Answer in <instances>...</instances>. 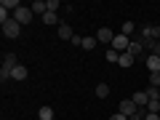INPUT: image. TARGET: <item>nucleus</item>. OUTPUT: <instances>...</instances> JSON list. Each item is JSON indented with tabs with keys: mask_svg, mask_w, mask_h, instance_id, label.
<instances>
[{
	"mask_svg": "<svg viewBox=\"0 0 160 120\" xmlns=\"http://www.w3.org/2000/svg\"><path fill=\"white\" fill-rule=\"evenodd\" d=\"M128 53H131L133 59H136V56H142V53H144V46L139 43V40H131V46H128Z\"/></svg>",
	"mask_w": 160,
	"mask_h": 120,
	"instance_id": "nucleus-11",
	"label": "nucleus"
},
{
	"mask_svg": "<svg viewBox=\"0 0 160 120\" xmlns=\"http://www.w3.org/2000/svg\"><path fill=\"white\" fill-rule=\"evenodd\" d=\"M136 109H139V107H136V102H133V99H123V102H120V109H118V112H123L128 120H131L133 115H136Z\"/></svg>",
	"mask_w": 160,
	"mask_h": 120,
	"instance_id": "nucleus-3",
	"label": "nucleus"
},
{
	"mask_svg": "<svg viewBox=\"0 0 160 120\" xmlns=\"http://www.w3.org/2000/svg\"><path fill=\"white\" fill-rule=\"evenodd\" d=\"M120 67H131V64H133V56H131V53H128V51H123V53H120Z\"/></svg>",
	"mask_w": 160,
	"mask_h": 120,
	"instance_id": "nucleus-17",
	"label": "nucleus"
},
{
	"mask_svg": "<svg viewBox=\"0 0 160 120\" xmlns=\"http://www.w3.org/2000/svg\"><path fill=\"white\" fill-rule=\"evenodd\" d=\"M8 19H11V13H8V11H6V8H0V22L6 24V22H8Z\"/></svg>",
	"mask_w": 160,
	"mask_h": 120,
	"instance_id": "nucleus-23",
	"label": "nucleus"
},
{
	"mask_svg": "<svg viewBox=\"0 0 160 120\" xmlns=\"http://www.w3.org/2000/svg\"><path fill=\"white\" fill-rule=\"evenodd\" d=\"M128 46H131V38H126V35H115V40H112V48L118 53H123V51H128Z\"/></svg>",
	"mask_w": 160,
	"mask_h": 120,
	"instance_id": "nucleus-4",
	"label": "nucleus"
},
{
	"mask_svg": "<svg viewBox=\"0 0 160 120\" xmlns=\"http://www.w3.org/2000/svg\"><path fill=\"white\" fill-rule=\"evenodd\" d=\"M104 59H107V62H109V64H118V62H120V53H118V51H115V48H112V46H109V51H107V53H104Z\"/></svg>",
	"mask_w": 160,
	"mask_h": 120,
	"instance_id": "nucleus-16",
	"label": "nucleus"
},
{
	"mask_svg": "<svg viewBox=\"0 0 160 120\" xmlns=\"http://www.w3.org/2000/svg\"><path fill=\"white\" fill-rule=\"evenodd\" d=\"M11 78H13V80H27V67H24V64L13 67V69H11Z\"/></svg>",
	"mask_w": 160,
	"mask_h": 120,
	"instance_id": "nucleus-13",
	"label": "nucleus"
},
{
	"mask_svg": "<svg viewBox=\"0 0 160 120\" xmlns=\"http://www.w3.org/2000/svg\"><path fill=\"white\" fill-rule=\"evenodd\" d=\"M13 67H19L16 53H6V56H3V69H13Z\"/></svg>",
	"mask_w": 160,
	"mask_h": 120,
	"instance_id": "nucleus-9",
	"label": "nucleus"
},
{
	"mask_svg": "<svg viewBox=\"0 0 160 120\" xmlns=\"http://www.w3.org/2000/svg\"><path fill=\"white\" fill-rule=\"evenodd\" d=\"M19 32H22V24H19L13 16L8 19L6 24H3V35H6V38H11V40H13V38H19Z\"/></svg>",
	"mask_w": 160,
	"mask_h": 120,
	"instance_id": "nucleus-2",
	"label": "nucleus"
},
{
	"mask_svg": "<svg viewBox=\"0 0 160 120\" xmlns=\"http://www.w3.org/2000/svg\"><path fill=\"white\" fill-rule=\"evenodd\" d=\"M149 86L160 88V72H149Z\"/></svg>",
	"mask_w": 160,
	"mask_h": 120,
	"instance_id": "nucleus-22",
	"label": "nucleus"
},
{
	"mask_svg": "<svg viewBox=\"0 0 160 120\" xmlns=\"http://www.w3.org/2000/svg\"><path fill=\"white\" fill-rule=\"evenodd\" d=\"M147 69L149 72H160V56L158 53H149L147 56Z\"/></svg>",
	"mask_w": 160,
	"mask_h": 120,
	"instance_id": "nucleus-8",
	"label": "nucleus"
},
{
	"mask_svg": "<svg viewBox=\"0 0 160 120\" xmlns=\"http://www.w3.org/2000/svg\"><path fill=\"white\" fill-rule=\"evenodd\" d=\"M93 93H96V99H107L109 96V86L107 83H99V86L93 88Z\"/></svg>",
	"mask_w": 160,
	"mask_h": 120,
	"instance_id": "nucleus-14",
	"label": "nucleus"
},
{
	"mask_svg": "<svg viewBox=\"0 0 160 120\" xmlns=\"http://www.w3.org/2000/svg\"><path fill=\"white\" fill-rule=\"evenodd\" d=\"M144 120H160V115H155V112H147V115H144Z\"/></svg>",
	"mask_w": 160,
	"mask_h": 120,
	"instance_id": "nucleus-26",
	"label": "nucleus"
},
{
	"mask_svg": "<svg viewBox=\"0 0 160 120\" xmlns=\"http://www.w3.org/2000/svg\"><path fill=\"white\" fill-rule=\"evenodd\" d=\"M133 102H136V107H147V104H149L147 91H136V93H133Z\"/></svg>",
	"mask_w": 160,
	"mask_h": 120,
	"instance_id": "nucleus-12",
	"label": "nucleus"
},
{
	"mask_svg": "<svg viewBox=\"0 0 160 120\" xmlns=\"http://www.w3.org/2000/svg\"><path fill=\"white\" fill-rule=\"evenodd\" d=\"M96 43H99L96 38H83V48H86V51H93V48H96Z\"/></svg>",
	"mask_w": 160,
	"mask_h": 120,
	"instance_id": "nucleus-20",
	"label": "nucleus"
},
{
	"mask_svg": "<svg viewBox=\"0 0 160 120\" xmlns=\"http://www.w3.org/2000/svg\"><path fill=\"white\" fill-rule=\"evenodd\" d=\"M139 38H147V40H160V27H152V24H147V27H142V35Z\"/></svg>",
	"mask_w": 160,
	"mask_h": 120,
	"instance_id": "nucleus-6",
	"label": "nucleus"
},
{
	"mask_svg": "<svg viewBox=\"0 0 160 120\" xmlns=\"http://www.w3.org/2000/svg\"><path fill=\"white\" fill-rule=\"evenodd\" d=\"M72 46H80V48H83V38H80V35H75V38H72Z\"/></svg>",
	"mask_w": 160,
	"mask_h": 120,
	"instance_id": "nucleus-24",
	"label": "nucleus"
},
{
	"mask_svg": "<svg viewBox=\"0 0 160 120\" xmlns=\"http://www.w3.org/2000/svg\"><path fill=\"white\" fill-rule=\"evenodd\" d=\"M109 120H128V118H126V115H123V112H115V115H112V118H109Z\"/></svg>",
	"mask_w": 160,
	"mask_h": 120,
	"instance_id": "nucleus-25",
	"label": "nucleus"
},
{
	"mask_svg": "<svg viewBox=\"0 0 160 120\" xmlns=\"http://www.w3.org/2000/svg\"><path fill=\"white\" fill-rule=\"evenodd\" d=\"M46 6H48V11H51V13H56L59 8H62V0H46Z\"/></svg>",
	"mask_w": 160,
	"mask_h": 120,
	"instance_id": "nucleus-21",
	"label": "nucleus"
},
{
	"mask_svg": "<svg viewBox=\"0 0 160 120\" xmlns=\"http://www.w3.org/2000/svg\"><path fill=\"white\" fill-rule=\"evenodd\" d=\"M147 112L160 115V99H149V104H147Z\"/></svg>",
	"mask_w": 160,
	"mask_h": 120,
	"instance_id": "nucleus-19",
	"label": "nucleus"
},
{
	"mask_svg": "<svg viewBox=\"0 0 160 120\" xmlns=\"http://www.w3.org/2000/svg\"><path fill=\"white\" fill-rule=\"evenodd\" d=\"M56 32H59V38H62V40H72V38H75V32L69 29V24H67V22H62V24H59V29H56Z\"/></svg>",
	"mask_w": 160,
	"mask_h": 120,
	"instance_id": "nucleus-7",
	"label": "nucleus"
},
{
	"mask_svg": "<svg viewBox=\"0 0 160 120\" xmlns=\"http://www.w3.org/2000/svg\"><path fill=\"white\" fill-rule=\"evenodd\" d=\"M133 29H136V27H133V22H123V27H120V35L131 38V35H133Z\"/></svg>",
	"mask_w": 160,
	"mask_h": 120,
	"instance_id": "nucleus-18",
	"label": "nucleus"
},
{
	"mask_svg": "<svg viewBox=\"0 0 160 120\" xmlns=\"http://www.w3.org/2000/svg\"><path fill=\"white\" fill-rule=\"evenodd\" d=\"M11 16H13V19H16V22L24 27V24H29V22H32V16H35V13H32V8H29V6H22V8H16V11H13Z\"/></svg>",
	"mask_w": 160,
	"mask_h": 120,
	"instance_id": "nucleus-1",
	"label": "nucleus"
},
{
	"mask_svg": "<svg viewBox=\"0 0 160 120\" xmlns=\"http://www.w3.org/2000/svg\"><path fill=\"white\" fill-rule=\"evenodd\" d=\"M38 120H53V107L51 104H46V107L38 109Z\"/></svg>",
	"mask_w": 160,
	"mask_h": 120,
	"instance_id": "nucleus-10",
	"label": "nucleus"
},
{
	"mask_svg": "<svg viewBox=\"0 0 160 120\" xmlns=\"http://www.w3.org/2000/svg\"><path fill=\"white\" fill-rule=\"evenodd\" d=\"M43 24H48V27H59L62 22H59V16H56V13H51V11H48L46 16H43Z\"/></svg>",
	"mask_w": 160,
	"mask_h": 120,
	"instance_id": "nucleus-15",
	"label": "nucleus"
},
{
	"mask_svg": "<svg viewBox=\"0 0 160 120\" xmlns=\"http://www.w3.org/2000/svg\"><path fill=\"white\" fill-rule=\"evenodd\" d=\"M152 53H158V56H160V40L155 43V51H152Z\"/></svg>",
	"mask_w": 160,
	"mask_h": 120,
	"instance_id": "nucleus-27",
	"label": "nucleus"
},
{
	"mask_svg": "<svg viewBox=\"0 0 160 120\" xmlns=\"http://www.w3.org/2000/svg\"><path fill=\"white\" fill-rule=\"evenodd\" d=\"M115 35H118V32H112L109 27H102V29H96V40H99V43H109V46H112Z\"/></svg>",
	"mask_w": 160,
	"mask_h": 120,
	"instance_id": "nucleus-5",
	"label": "nucleus"
}]
</instances>
